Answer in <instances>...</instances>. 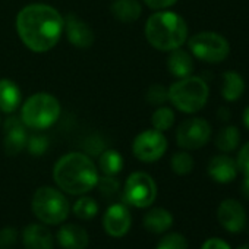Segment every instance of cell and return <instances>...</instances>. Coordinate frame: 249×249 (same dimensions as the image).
Returning <instances> with one entry per match:
<instances>
[{
  "label": "cell",
  "instance_id": "obj_1",
  "mask_svg": "<svg viewBox=\"0 0 249 249\" xmlns=\"http://www.w3.org/2000/svg\"><path fill=\"white\" fill-rule=\"evenodd\" d=\"M65 18L52 6L33 3L22 8L17 17V31L21 41L34 53L52 50L60 40Z\"/></svg>",
  "mask_w": 249,
  "mask_h": 249
},
{
  "label": "cell",
  "instance_id": "obj_2",
  "mask_svg": "<svg viewBox=\"0 0 249 249\" xmlns=\"http://www.w3.org/2000/svg\"><path fill=\"white\" fill-rule=\"evenodd\" d=\"M98 178L94 161L84 153L65 154L53 169L56 185L69 195H84L92 191L97 186Z\"/></svg>",
  "mask_w": 249,
  "mask_h": 249
},
{
  "label": "cell",
  "instance_id": "obj_3",
  "mask_svg": "<svg viewBox=\"0 0 249 249\" xmlns=\"http://www.w3.org/2000/svg\"><path fill=\"white\" fill-rule=\"evenodd\" d=\"M186 21L172 11H157L145 22L147 41L160 52L180 49L188 40Z\"/></svg>",
  "mask_w": 249,
  "mask_h": 249
},
{
  "label": "cell",
  "instance_id": "obj_4",
  "mask_svg": "<svg viewBox=\"0 0 249 249\" xmlns=\"http://www.w3.org/2000/svg\"><path fill=\"white\" fill-rule=\"evenodd\" d=\"M210 97L208 84L199 76H186L173 82L169 88V101L179 111L194 114L202 110Z\"/></svg>",
  "mask_w": 249,
  "mask_h": 249
},
{
  "label": "cell",
  "instance_id": "obj_5",
  "mask_svg": "<svg viewBox=\"0 0 249 249\" xmlns=\"http://www.w3.org/2000/svg\"><path fill=\"white\" fill-rule=\"evenodd\" d=\"M60 116L59 100L47 92H37L27 98L21 108V119L24 124L34 131L50 128Z\"/></svg>",
  "mask_w": 249,
  "mask_h": 249
},
{
  "label": "cell",
  "instance_id": "obj_6",
  "mask_svg": "<svg viewBox=\"0 0 249 249\" xmlns=\"http://www.w3.org/2000/svg\"><path fill=\"white\" fill-rule=\"evenodd\" d=\"M31 208L34 215L41 223L50 226L63 223L71 213L68 198L52 186H41L36 191L31 201Z\"/></svg>",
  "mask_w": 249,
  "mask_h": 249
},
{
  "label": "cell",
  "instance_id": "obj_7",
  "mask_svg": "<svg viewBox=\"0 0 249 249\" xmlns=\"http://www.w3.org/2000/svg\"><path fill=\"white\" fill-rule=\"evenodd\" d=\"M189 52L194 57L205 63H221L230 54L227 38L214 31H201L188 41Z\"/></svg>",
  "mask_w": 249,
  "mask_h": 249
},
{
  "label": "cell",
  "instance_id": "obj_8",
  "mask_svg": "<svg viewBox=\"0 0 249 249\" xmlns=\"http://www.w3.org/2000/svg\"><path fill=\"white\" fill-rule=\"evenodd\" d=\"M123 196L124 201L135 208H147L157 198L156 180L145 172H135L126 179Z\"/></svg>",
  "mask_w": 249,
  "mask_h": 249
},
{
  "label": "cell",
  "instance_id": "obj_9",
  "mask_svg": "<svg viewBox=\"0 0 249 249\" xmlns=\"http://www.w3.org/2000/svg\"><path fill=\"white\" fill-rule=\"evenodd\" d=\"M211 124L202 117H191L183 120L176 131V142L186 151L202 148L211 138Z\"/></svg>",
  "mask_w": 249,
  "mask_h": 249
},
{
  "label": "cell",
  "instance_id": "obj_10",
  "mask_svg": "<svg viewBox=\"0 0 249 249\" xmlns=\"http://www.w3.org/2000/svg\"><path fill=\"white\" fill-rule=\"evenodd\" d=\"M167 151V138L163 132L147 129L137 135L132 144L134 156L144 163H154L160 160Z\"/></svg>",
  "mask_w": 249,
  "mask_h": 249
},
{
  "label": "cell",
  "instance_id": "obj_11",
  "mask_svg": "<svg viewBox=\"0 0 249 249\" xmlns=\"http://www.w3.org/2000/svg\"><path fill=\"white\" fill-rule=\"evenodd\" d=\"M132 224V215L126 205L123 204H113L110 205L103 217V227L107 234L113 237L124 236Z\"/></svg>",
  "mask_w": 249,
  "mask_h": 249
},
{
  "label": "cell",
  "instance_id": "obj_12",
  "mask_svg": "<svg viewBox=\"0 0 249 249\" xmlns=\"http://www.w3.org/2000/svg\"><path fill=\"white\" fill-rule=\"evenodd\" d=\"M218 223L229 233H239L246 224V211L237 199H224L217 210Z\"/></svg>",
  "mask_w": 249,
  "mask_h": 249
},
{
  "label": "cell",
  "instance_id": "obj_13",
  "mask_svg": "<svg viewBox=\"0 0 249 249\" xmlns=\"http://www.w3.org/2000/svg\"><path fill=\"white\" fill-rule=\"evenodd\" d=\"M5 142L3 150L8 156H18L28 142V137L25 132V124L21 117H8L5 124Z\"/></svg>",
  "mask_w": 249,
  "mask_h": 249
},
{
  "label": "cell",
  "instance_id": "obj_14",
  "mask_svg": "<svg viewBox=\"0 0 249 249\" xmlns=\"http://www.w3.org/2000/svg\"><path fill=\"white\" fill-rule=\"evenodd\" d=\"M63 30L66 33V37H68V41L75 46L76 49H89L92 44H94V33L92 30L89 28L88 24H85L84 21H81L76 15L73 14H69L66 18H65V25H63Z\"/></svg>",
  "mask_w": 249,
  "mask_h": 249
},
{
  "label": "cell",
  "instance_id": "obj_15",
  "mask_svg": "<svg viewBox=\"0 0 249 249\" xmlns=\"http://www.w3.org/2000/svg\"><path fill=\"white\" fill-rule=\"evenodd\" d=\"M207 172L214 182L230 183L236 179L239 169H237L234 159H231L230 156H226V154H218L210 160Z\"/></svg>",
  "mask_w": 249,
  "mask_h": 249
},
{
  "label": "cell",
  "instance_id": "obj_16",
  "mask_svg": "<svg viewBox=\"0 0 249 249\" xmlns=\"http://www.w3.org/2000/svg\"><path fill=\"white\" fill-rule=\"evenodd\" d=\"M25 249H54V240L50 230L43 224H30L22 231Z\"/></svg>",
  "mask_w": 249,
  "mask_h": 249
},
{
  "label": "cell",
  "instance_id": "obj_17",
  "mask_svg": "<svg viewBox=\"0 0 249 249\" xmlns=\"http://www.w3.org/2000/svg\"><path fill=\"white\" fill-rule=\"evenodd\" d=\"M57 243L63 249H85L89 242V236L84 227L78 224H65L57 230Z\"/></svg>",
  "mask_w": 249,
  "mask_h": 249
},
{
  "label": "cell",
  "instance_id": "obj_18",
  "mask_svg": "<svg viewBox=\"0 0 249 249\" xmlns=\"http://www.w3.org/2000/svg\"><path fill=\"white\" fill-rule=\"evenodd\" d=\"M167 69L178 79L191 76L194 72L192 54L188 53L186 50H182V49L172 50L169 54V59H167Z\"/></svg>",
  "mask_w": 249,
  "mask_h": 249
},
{
  "label": "cell",
  "instance_id": "obj_19",
  "mask_svg": "<svg viewBox=\"0 0 249 249\" xmlns=\"http://www.w3.org/2000/svg\"><path fill=\"white\" fill-rule=\"evenodd\" d=\"M113 17L123 24H132L140 19L142 6L138 0H114L110 6Z\"/></svg>",
  "mask_w": 249,
  "mask_h": 249
},
{
  "label": "cell",
  "instance_id": "obj_20",
  "mask_svg": "<svg viewBox=\"0 0 249 249\" xmlns=\"http://www.w3.org/2000/svg\"><path fill=\"white\" fill-rule=\"evenodd\" d=\"M172 226H173L172 213L161 207L151 208L144 217V227L154 234H161L167 231Z\"/></svg>",
  "mask_w": 249,
  "mask_h": 249
},
{
  "label": "cell",
  "instance_id": "obj_21",
  "mask_svg": "<svg viewBox=\"0 0 249 249\" xmlns=\"http://www.w3.org/2000/svg\"><path fill=\"white\" fill-rule=\"evenodd\" d=\"M21 104V91L11 79H0V111L11 114Z\"/></svg>",
  "mask_w": 249,
  "mask_h": 249
},
{
  "label": "cell",
  "instance_id": "obj_22",
  "mask_svg": "<svg viewBox=\"0 0 249 249\" xmlns=\"http://www.w3.org/2000/svg\"><path fill=\"white\" fill-rule=\"evenodd\" d=\"M223 85H221V97L227 103L237 101L245 92V79L236 71H227L223 73Z\"/></svg>",
  "mask_w": 249,
  "mask_h": 249
},
{
  "label": "cell",
  "instance_id": "obj_23",
  "mask_svg": "<svg viewBox=\"0 0 249 249\" xmlns=\"http://www.w3.org/2000/svg\"><path fill=\"white\" fill-rule=\"evenodd\" d=\"M240 144V131L234 124H227L221 128L214 138V145L221 153H233Z\"/></svg>",
  "mask_w": 249,
  "mask_h": 249
},
{
  "label": "cell",
  "instance_id": "obj_24",
  "mask_svg": "<svg viewBox=\"0 0 249 249\" xmlns=\"http://www.w3.org/2000/svg\"><path fill=\"white\" fill-rule=\"evenodd\" d=\"M98 167L104 176H117L123 169V157L116 150H106L100 154Z\"/></svg>",
  "mask_w": 249,
  "mask_h": 249
},
{
  "label": "cell",
  "instance_id": "obj_25",
  "mask_svg": "<svg viewBox=\"0 0 249 249\" xmlns=\"http://www.w3.org/2000/svg\"><path fill=\"white\" fill-rule=\"evenodd\" d=\"M175 111L170 107L166 106H160L151 116V123H153V128L156 131L160 132H166L169 131L173 124H175Z\"/></svg>",
  "mask_w": 249,
  "mask_h": 249
},
{
  "label": "cell",
  "instance_id": "obj_26",
  "mask_svg": "<svg viewBox=\"0 0 249 249\" xmlns=\"http://www.w3.org/2000/svg\"><path fill=\"white\" fill-rule=\"evenodd\" d=\"M73 214L81 220H92L98 213V204L91 196H81L72 207Z\"/></svg>",
  "mask_w": 249,
  "mask_h": 249
},
{
  "label": "cell",
  "instance_id": "obj_27",
  "mask_svg": "<svg viewBox=\"0 0 249 249\" xmlns=\"http://www.w3.org/2000/svg\"><path fill=\"white\" fill-rule=\"evenodd\" d=\"M194 159L189 153L186 151H179V153H175L172 160H170V167L172 170L179 175V176H186L189 175L192 170H194Z\"/></svg>",
  "mask_w": 249,
  "mask_h": 249
},
{
  "label": "cell",
  "instance_id": "obj_28",
  "mask_svg": "<svg viewBox=\"0 0 249 249\" xmlns=\"http://www.w3.org/2000/svg\"><path fill=\"white\" fill-rule=\"evenodd\" d=\"M156 249H188V240L180 233H169L159 242Z\"/></svg>",
  "mask_w": 249,
  "mask_h": 249
},
{
  "label": "cell",
  "instance_id": "obj_29",
  "mask_svg": "<svg viewBox=\"0 0 249 249\" xmlns=\"http://www.w3.org/2000/svg\"><path fill=\"white\" fill-rule=\"evenodd\" d=\"M97 186H98L100 194L103 196H106V198L114 196L119 192V189H120V183L116 179V176H103V178H98Z\"/></svg>",
  "mask_w": 249,
  "mask_h": 249
},
{
  "label": "cell",
  "instance_id": "obj_30",
  "mask_svg": "<svg viewBox=\"0 0 249 249\" xmlns=\"http://www.w3.org/2000/svg\"><path fill=\"white\" fill-rule=\"evenodd\" d=\"M169 100V89L161 84H153L147 91V101L154 106H163Z\"/></svg>",
  "mask_w": 249,
  "mask_h": 249
},
{
  "label": "cell",
  "instance_id": "obj_31",
  "mask_svg": "<svg viewBox=\"0 0 249 249\" xmlns=\"http://www.w3.org/2000/svg\"><path fill=\"white\" fill-rule=\"evenodd\" d=\"M27 148L33 156H43L49 148V140L43 135H34L28 138Z\"/></svg>",
  "mask_w": 249,
  "mask_h": 249
},
{
  "label": "cell",
  "instance_id": "obj_32",
  "mask_svg": "<svg viewBox=\"0 0 249 249\" xmlns=\"http://www.w3.org/2000/svg\"><path fill=\"white\" fill-rule=\"evenodd\" d=\"M18 231L15 227H5L0 230V249H12L17 245Z\"/></svg>",
  "mask_w": 249,
  "mask_h": 249
},
{
  "label": "cell",
  "instance_id": "obj_33",
  "mask_svg": "<svg viewBox=\"0 0 249 249\" xmlns=\"http://www.w3.org/2000/svg\"><path fill=\"white\" fill-rule=\"evenodd\" d=\"M236 164L239 172H242L245 176H249V141L242 145V148L237 153Z\"/></svg>",
  "mask_w": 249,
  "mask_h": 249
},
{
  "label": "cell",
  "instance_id": "obj_34",
  "mask_svg": "<svg viewBox=\"0 0 249 249\" xmlns=\"http://www.w3.org/2000/svg\"><path fill=\"white\" fill-rule=\"evenodd\" d=\"M142 2L154 11H164L172 8L173 5H176L178 0H142Z\"/></svg>",
  "mask_w": 249,
  "mask_h": 249
},
{
  "label": "cell",
  "instance_id": "obj_35",
  "mask_svg": "<svg viewBox=\"0 0 249 249\" xmlns=\"http://www.w3.org/2000/svg\"><path fill=\"white\" fill-rule=\"evenodd\" d=\"M201 249H231V248L226 240L218 239V237H211L204 242Z\"/></svg>",
  "mask_w": 249,
  "mask_h": 249
},
{
  "label": "cell",
  "instance_id": "obj_36",
  "mask_svg": "<svg viewBox=\"0 0 249 249\" xmlns=\"http://www.w3.org/2000/svg\"><path fill=\"white\" fill-rule=\"evenodd\" d=\"M240 192L249 201V176H245V179H243V182L240 185Z\"/></svg>",
  "mask_w": 249,
  "mask_h": 249
},
{
  "label": "cell",
  "instance_id": "obj_37",
  "mask_svg": "<svg viewBox=\"0 0 249 249\" xmlns=\"http://www.w3.org/2000/svg\"><path fill=\"white\" fill-rule=\"evenodd\" d=\"M242 120H243V124L245 128L249 129V106L243 110V114H242Z\"/></svg>",
  "mask_w": 249,
  "mask_h": 249
},
{
  "label": "cell",
  "instance_id": "obj_38",
  "mask_svg": "<svg viewBox=\"0 0 249 249\" xmlns=\"http://www.w3.org/2000/svg\"><path fill=\"white\" fill-rule=\"evenodd\" d=\"M237 249H249V243H248V245H243V246H240V248H237Z\"/></svg>",
  "mask_w": 249,
  "mask_h": 249
}]
</instances>
